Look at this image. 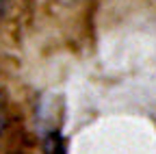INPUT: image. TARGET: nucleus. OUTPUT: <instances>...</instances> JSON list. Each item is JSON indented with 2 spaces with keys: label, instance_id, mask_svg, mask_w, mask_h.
Instances as JSON below:
<instances>
[{
  "label": "nucleus",
  "instance_id": "f03ea898",
  "mask_svg": "<svg viewBox=\"0 0 156 154\" xmlns=\"http://www.w3.org/2000/svg\"><path fill=\"white\" fill-rule=\"evenodd\" d=\"M7 5H9V0H0V15L5 13V9H7Z\"/></svg>",
  "mask_w": 156,
  "mask_h": 154
},
{
  "label": "nucleus",
  "instance_id": "f257e3e1",
  "mask_svg": "<svg viewBox=\"0 0 156 154\" xmlns=\"http://www.w3.org/2000/svg\"><path fill=\"white\" fill-rule=\"evenodd\" d=\"M2 124H5V106H2V98H0V130H2Z\"/></svg>",
  "mask_w": 156,
  "mask_h": 154
},
{
  "label": "nucleus",
  "instance_id": "7ed1b4c3",
  "mask_svg": "<svg viewBox=\"0 0 156 154\" xmlns=\"http://www.w3.org/2000/svg\"><path fill=\"white\" fill-rule=\"evenodd\" d=\"M63 2H80V0H63Z\"/></svg>",
  "mask_w": 156,
  "mask_h": 154
}]
</instances>
